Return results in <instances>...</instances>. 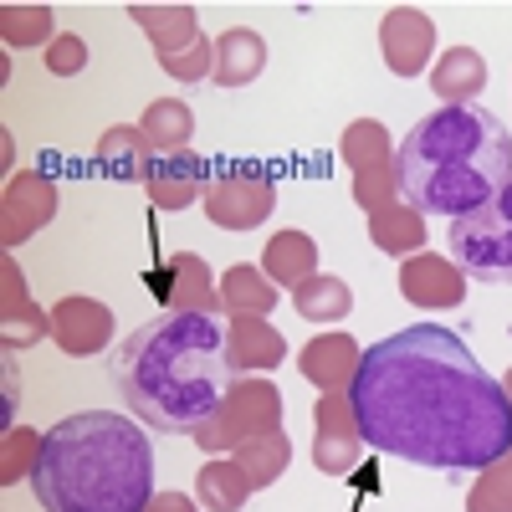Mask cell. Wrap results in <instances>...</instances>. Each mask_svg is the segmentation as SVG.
Listing matches in <instances>:
<instances>
[{"label":"cell","mask_w":512,"mask_h":512,"mask_svg":"<svg viewBox=\"0 0 512 512\" xmlns=\"http://www.w3.org/2000/svg\"><path fill=\"white\" fill-rule=\"evenodd\" d=\"M262 272H267L277 287L297 292L303 282L318 277V241H313L308 231H277V236L262 246Z\"/></svg>","instance_id":"7402d4cb"},{"label":"cell","mask_w":512,"mask_h":512,"mask_svg":"<svg viewBox=\"0 0 512 512\" xmlns=\"http://www.w3.org/2000/svg\"><path fill=\"white\" fill-rule=\"evenodd\" d=\"M262 67H267V41L251 26H231L216 36V72H210L216 88H246V82L262 77Z\"/></svg>","instance_id":"44dd1931"},{"label":"cell","mask_w":512,"mask_h":512,"mask_svg":"<svg viewBox=\"0 0 512 512\" xmlns=\"http://www.w3.org/2000/svg\"><path fill=\"white\" fill-rule=\"evenodd\" d=\"M400 200L420 216L466 221L512 185V134L487 108H436L425 113L395 154Z\"/></svg>","instance_id":"277c9868"},{"label":"cell","mask_w":512,"mask_h":512,"mask_svg":"<svg viewBox=\"0 0 512 512\" xmlns=\"http://www.w3.org/2000/svg\"><path fill=\"white\" fill-rule=\"evenodd\" d=\"M210 175H216V169H210L195 149H185V154H159L154 169H149V180H144V190H149L154 210H190L195 200H205Z\"/></svg>","instance_id":"9a60e30c"},{"label":"cell","mask_w":512,"mask_h":512,"mask_svg":"<svg viewBox=\"0 0 512 512\" xmlns=\"http://www.w3.org/2000/svg\"><path fill=\"white\" fill-rule=\"evenodd\" d=\"M139 128H144V139L154 144V154H185L190 139H195V113L180 98H154L144 108Z\"/></svg>","instance_id":"d4e9b609"},{"label":"cell","mask_w":512,"mask_h":512,"mask_svg":"<svg viewBox=\"0 0 512 512\" xmlns=\"http://www.w3.org/2000/svg\"><path fill=\"white\" fill-rule=\"evenodd\" d=\"M425 216L415 205H405V200H395V205H384V210H374L369 216V241L384 251V256H400V262H410V256H420L425 251Z\"/></svg>","instance_id":"603a6c76"},{"label":"cell","mask_w":512,"mask_h":512,"mask_svg":"<svg viewBox=\"0 0 512 512\" xmlns=\"http://www.w3.org/2000/svg\"><path fill=\"white\" fill-rule=\"evenodd\" d=\"M11 164H16V139L6 128V134H0V169H6V180H11Z\"/></svg>","instance_id":"8d00e7d4"},{"label":"cell","mask_w":512,"mask_h":512,"mask_svg":"<svg viewBox=\"0 0 512 512\" xmlns=\"http://www.w3.org/2000/svg\"><path fill=\"white\" fill-rule=\"evenodd\" d=\"M251 477L241 472L236 456H205V466L195 472V497L205 512H241L251 497Z\"/></svg>","instance_id":"cb8c5ba5"},{"label":"cell","mask_w":512,"mask_h":512,"mask_svg":"<svg viewBox=\"0 0 512 512\" xmlns=\"http://www.w3.org/2000/svg\"><path fill=\"white\" fill-rule=\"evenodd\" d=\"M226 354L236 374H272L287 359V338L267 318H236L226 323Z\"/></svg>","instance_id":"e0dca14e"},{"label":"cell","mask_w":512,"mask_h":512,"mask_svg":"<svg viewBox=\"0 0 512 512\" xmlns=\"http://www.w3.org/2000/svg\"><path fill=\"white\" fill-rule=\"evenodd\" d=\"M57 31V11L52 6H31V0H16V6H0V41L6 52H26V47H52Z\"/></svg>","instance_id":"484cf974"},{"label":"cell","mask_w":512,"mask_h":512,"mask_svg":"<svg viewBox=\"0 0 512 512\" xmlns=\"http://www.w3.org/2000/svg\"><path fill=\"white\" fill-rule=\"evenodd\" d=\"M144 512H205V507H200V497H190V492H154V502H149Z\"/></svg>","instance_id":"e575fe53"},{"label":"cell","mask_w":512,"mask_h":512,"mask_svg":"<svg viewBox=\"0 0 512 512\" xmlns=\"http://www.w3.org/2000/svg\"><path fill=\"white\" fill-rule=\"evenodd\" d=\"M41 441H47V431H26V425H11L6 441H0V487L31 482L36 461H41Z\"/></svg>","instance_id":"f546056e"},{"label":"cell","mask_w":512,"mask_h":512,"mask_svg":"<svg viewBox=\"0 0 512 512\" xmlns=\"http://www.w3.org/2000/svg\"><path fill=\"white\" fill-rule=\"evenodd\" d=\"M236 461H241V472L251 477V487L262 492V487H272V482L287 472V461H292V441H287V431H267V436L246 441V446L236 451Z\"/></svg>","instance_id":"f1b7e54d"},{"label":"cell","mask_w":512,"mask_h":512,"mask_svg":"<svg viewBox=\"0 0 512 512\" xmlns=\"http://www.w3.org/2000/svg\"><path fill=\"white\" fill-rule=\"evenodd\" d=\"M154 144L144 139V128L139 123H113L108 134L93 144V169L103 180H149V169H154Z\"/></svg>","instance_id":"2e32d148"},{"label":"cell","mask_w":512,"mask_h":512,"mask_svg":"<svg viewBox=\"0 0 512 512\" xmlns=\"http://www.w3.org/2000/svg\"><path fill=\"white\" fill-rule=\"evenodd\" d=\"M57 205H62V195L41 169H16L6 180V195H0V241H6V251L31 241L41 226H52Z\"/></svg>","instance_id":"9c48e42d"},{"label":"cell","mask_w":512,"mask_h":512,"mask_svg":"<svg viewBox=\"0 0 512 512\" xmlns=\"http://www.w3.org/2000/svg\"><path fill=\"white\" fill-rule=\"evenodd\" d=\"M466 512H512V451L477 472L472 492H466Z\"/></svg>","instance_id":"1f68e13d"},{"label":"cell","mask_w":512,"mask_h":512,"mask_svg":"<svg viewBox=\"0 0 512 512\" xmlns=\"http://www.w3.org/2000/svg\"><path fill=\"white\" fill-rule=\"evenodd\" d=\"M144 282L164 303V313H210V318H221V282L205 267L200 251H175Z\"/></svg>","instance_id":"ba28073f"},{"label":"cell","mask_w":512,"mask_h":512,"mask_svg":"<svg viewBox=\"0 0 512 512\" xmlns=\"http://www.w3.org/2000/svg\"><path fill=\"white\" fill-rule=\"evenodd\" d=\"M277 308V282L256 267V262H236L221 272V318H267Z\"/></svg>","instance_id":"ffe728a7"},{"label":"cell","mask_w":512,"mask_h":512,"mask_svg":"<svg viewBox=\"0 0 512 512\" xmlns=\"http://www.w3.org/2000/svg\"><path fill=\"white\" fill-rule=\"evenodd\" d=\"M205 216L210 226H221V231H256L267 216H272V205H277V185L262 164H221L216 175H210V190H205Z\"/></svg>","instance_id":"52a82bcc"},{"label":"cell","mask_w":512,"mask_h":512,"mask_svg":"<svg viewBox=\"0 0 512 512\" xmlns=\"http://www.w3.org/2000/svg\"><path fill=\"white\" fill-rule=\"evenodd\" d=\"M451 262L472 282H512V185L477 216L451 221Z\"/></svg>","instance_id":"8992f818"},{"label":"cell","mask_w":512,"mask_h":512,"mask_svg":"<svg viewBox=\"0 0 512 512\" xmlns=\"http://www.w3.org/2000/svg\"><path fill=\"white\" fill-rule=\"evenodd\" d=\"M16 405H21V379H16V364H11V354H6V431H11Z\"/></svg>","instance_id":"d590c367"},{"label":"cell","mask_w":512,"mask_h":512,"mask_svg":"<svg viewBox=\"0 0 512 512\" xmlns=\"http://www.w3.org/2000/svg\"><path fill=\"white\" fill-rule=\"evenodd\" d=\"M52 344L67 354V359H93L113 344V308L98 303V297H62L52 303Z\"/></svg>","instance_id":"8fae6325"},{"label":"cell","mask_w":512,"mask_h":512,"mask_svg":"<svg viewBox=\"0 0 512 512\" xmlns=\"http://www.w3.org/2000/svg\"><path fill=\"white\" fill-rule=\"evenodd\" d=\"M379 57L395 77H420L425 67H436V21L420 6H390L379 21Z\"/></svg>","instance_id":"30bf717a"},{"label":"cell","mask_w":512,"mask_h":512,"mask_svg":"<svg viewBox=\"0 0 512 512\" xmlns=\"http://www.w3.org/2000/svg\"><path fill=\"white\" fill-rule=\"evenodd\" d=\"M52 333V313H41L26 292V272L16 267V256L6 251V262H0V349L6 354H21L31 344Z\"/></svg>","instance_id":"7c38bea8"},{"label":"cell","mask_w":512,"mask_h":512,"mask_svg":"<svg viewBox=\"0 0 512 512\" xmlns=\"http://www.w3.org/2000/svg\"><path fill=\"white\" fill-rule=\"evenodd\" d=\"M41 62H47L52 77H77L82 67H88V41L72 36V31H62L52 47H47V57H41Z\"/></svg>","instance_id":"836d02e7"},{"label":"cell","mask_w":512,"mask_h":512,"mask_svg":"<svg viewBox=\"0 0 512 512\" xmlns=\"http://www.w3.org/2000/svg\"><path fill=\"white\" fill-rule=\"evenodd\" d=\"M482 88H487V62L477 47H451L431 67V93L441 98V108H472Z\"/></svg>","instance_id":"d6986e66"},{"label":"cell","mask_w":512,"mask_h":512,"mask_svg":"<svg viewBox=\"0 0 512 512\" xmlns=\"http://www.w3.org/2000/svg\"><path fill=\"white\" fill-rule=\"evenodd\" d=\"M359 364H364V344L349 333H318L297 349V374L308 384H318L323 395L328 390H354Z\"/></svg>","instance_id":"5bb4252c"},{"label":"cell","mask_w":512,"mask_h":512,"mask_svg":"<svg viewBox=\"0 0 512 512\" xmlns=\"http://www.w3.org/2000/svg\"><path fill=\"white\" fill-rule=\"evenodd\" d=\"M128 21L154 41V57H180L200 41L195 6H149V0H139V6H128Z\"/></svg>","instance_id":"ac0fdd59"},{"label":"cell","mask_w":512,"mask_h":512,"mask_svg":"<svg viewBox=\"0 0 512 512\" xmlns=\"http://www.w3.org/2000/svg\"><path fill=\"white\" fill-rule=\"evenodd\" d=\"M364 436H333V431H318L313 436V466L323 477H349L364 466Z\"/></svg>","instance_id":"4dcf8cb0"},{"label":"cell","mask_w":512,"mask_h":512,"mask_svg":"<svg viewBox=\"0 0 512 512\" xmlns=\"http://www.w3.org/2000/svg\"><path fill=\"white\" fill-rule=\"evenodd\" d=\"M338 154H344L349 175H364V169H379V164H395L400 144L390 139V128L379 118H354L344 128V139H338Z\"/></svg>","instance_id":"4316f807"},{"label":"cell","mask_w":512,"mask_h":512,"mask_svg":"<svg viewBox=\"0 0 512 512\" xmlns=\"http://www.w3.org/2000/svg\"><path fill=\"white\" fill-rule=\"evenodd\" d=\"M292 308L303 313L308 323H338V318H349L354 313V287L344 277H313L292 292Z\"/></svg>","instance_id":"83f0119b"},{"label":"cell","mask_w":512,"mask_h":512,"mask_svg":"<svg viewBox=\"0 0 512 512\" xmlns=\"http://www.w3.org/2000/svg\"><path fill=\"white\" fill-rule=\"evenodd\" d=\"M466 277L451 256H436V251H420L400 267V297L410 308H461L466 297Z\"/></svg>","instance_id":"4fadbf2b"},{"label":"cell","mask_w":512,"mask_h":512,"mask_svg":"<svg viewBox=\"0 0 512 512\" xmlns=\"http://www.w3.org/2000/svg\"><path fill=\"white\" fill-rule=\"evenodd\" d=\"M282 431V395L267 374H236L221 410L190 436L205 456H236L246 441Z\"/></svg>","instance_id":"5b68a950"},{"label":"cell","mask_w":512,"mask_h":512,"mask_svg":"<svg viewBox=\"0 0 512 512\" xmlns=\"http://www.w3.org/2000/svg\"><path fill=\"white\" fill-rule=\"evenodd\" d=\"M364 441L431 472H487L512 451V395L466 338L415 323L364 349L354 379Z\"/></svg>","instance_id":"6da1fadb"},{"label":"cell","mask_w":512,"mask_h":512,"mask_svg":"<svg viewBox=\"0 0 512 512\" xmlns=\"http://www.w3.org/2000/svg\"><path fill=\"white\" fill-rule=\"evenodd\" d=\"M41 512H144L154 502V446L134 415L82 410L57 420L31 472Z\"/></svg>","instance_id":"3957f363"},{"label":"cell","mask_w":512,"mask_h":512,"mask_svg":"<svg viewBox=\"0 0 512 512\" xmlns=\"http://www.w3.org/2000/svg\"><path fill=\"white\" fill-rule=\"evenodd\" d=\"M113 390L123 405L164 436H195L200 425L221 410L231 390V354L226 328L210 313H159L134 328L113 349Z\"/></svg>","instance_id":"7a4b0ae2"},{"label":"cell","mask_w":512,"mask_h":512,"mask_svg":"<svg viewBox=\"0 0 512 512\" xmlns=\"http://www.w3.org/2000/svg\"><path fill=\"white\" fill-rule=\"evenodd\" d=\"M159 67L175 82H210V72H216V41L200 36L195 47H185L180 57H159Z\"/></svg>","instance_id":"d6a6232c"},{"label":"cell","mask_w":512,"mask_h":512,"mask_svg":"<svg viewBox=\"0 0 512 512\" xmlns=\"http://www.w3.org/2000/svg\"><path fill=\"white\" fill-rule=\"evenodd\" d=\"M502 384H507V395H512V369H507V374H502Z\"/></svg>","instance_id":"74e56055"}]
</instances>
